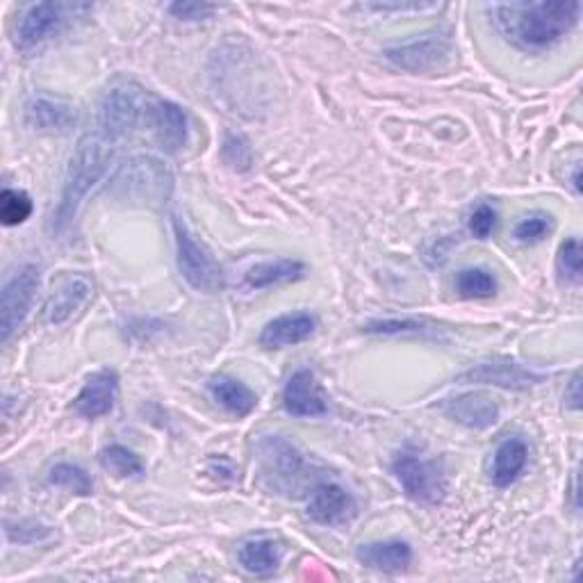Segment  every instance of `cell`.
<instances>
[{
	"mask_svg": "<svg viewBox=\"0 0 583 583\" xmlns=\"http://www.w3.org/2000/svg\"><path fill=\"white\" fill-rule=\"evenodd\" d=\"M176 262L185 283L201 294H217L224 288V270L212 251L198 242L181 220H174Z\"/></svg>",
	"mask_w": 583,
	"mask_h": 583,
	"instance_id": "5b68a950",
	"label": "cell"
},
{
	"mask_svg": "<svg viewBox=\"0 0 583 583\" xmlns=\"http://www.w3.org/2000/svg\"><path fill=\"white\" fill-rule=\"evenodd\" d=\"M32 215V201L26 192L6 187L0 196V222L6 226H19Z\"/></svg>",
	"mask_w": 583,
	"mask_h": 583,
	"instance_id": "83f0119b",
	"label": "cell"
},
{
	"mask_svg": "<svg viewBox=\"0 0 583 583\" xmlns=\"http://www.w3.org/2000/svg\"><path fill=\"white\" fill-rule=\"evenodd\" d=\"M552 231V217L543 215V212H534V215L524 217L515 226V240L522 244H536Z\"/></svg>",
	"mask_w": 583,
	"mask_h": 583,
	"instance_id": "4dcf8cb0",
	"label": "cell"
},
{
	"mask_svg": "<svg viewBox=\"0 0 583 583\" xmlns=\"http://www.w3.org/2000/svg\"><path fill=\"white\" fill-rule=\"evenodd\" d=\"M497 226V210L488 203H482V205H476L474 212L469 215V231L474 237H479V240H488L493 235Z\"/></svg>",
	"mask_w": 583,
	"mask_h": 583,
	"instance_id": "d6a6232c",
	"label": "cell"
},
{
	"mask_svg": "<svg viewBox=\"0 0 583 583\" xmlns=\"http://www.w3.org/2000/svg\"><path fill=\"white\" fill-rule=\"evenodd\" d=\"M148 100L144 98L142 89L133 82H119L108 89L103 96L100 113H98V128L100 137L110 144L126 139L142 119H146Z\"/></svg>",
	"mask_w": 583,
	"mask_h": 583,
	"instance_id": "8992f818",
	"label": "cell"
},
{
	"mask_svg": "<svg viewBox=\"0 0 583 583\" xmlns=\"http://www.w3.org/2000/svg\"><path fill=\"white\" fill-rule=\"evenodd\" d=\"M207 390H210L212 399H215L226 412H231L235 417H246L258 406V397L249 386H244L237 379L224 377V375L210 379Z\"/></svg>",
	"mask_w": 583,
	"mask_h": 583,
	"instance_id": "7402d4cb",
	"label": "cell"
},
{
	"mask_svg": "<svg viewBox=\"0 0 583 583\" xmlns=\"http://www.w3.org/2000/svg\"><path fill=\"white\" fill-rule=\"evenodd\" d=\"M454 56L451 35L445 30H434L410 41L386 48V60L397 69L410 74H429L440 69Z\"/></svg>",
	"mask_w": 583,
	"mask_h": 583,
	"instance_id": "ba28073f",
	"label": "cell"
},
{
	"mask_svg": "<svg viewBox=\"0 0 583 583\" xmlns=\"http://www.w3.org/2000/svg\"><path fill=\"white\" fill-rule=\"evenodd\" d=\"M224 163L231 165L237 172H246L253 163V153L251 146L246 144L244 137L237 135H229L224 142Z\"/></svg>",
	"mask_w": 583,
	"mask_h": 583,
	"instance_id": "1f68e13d",
	"label": "cell"
},
{
	"mask_svg": "<svg viewBox=\"0 0 583 583\" xmlns=\"http://www.w3.org/2000/svg\"><path fill=\"white\" fill-rule=\"evenodd\" d=\"M108 192L113 198L128 205L163 207L174 192V176L157 157L135 155L117 169Z\"/></svg>",
	"mask_w": 583,
	"mask_h": 583,
	"instance_id": "3957f363",
	"label": "cell"
},
{
	"mask_svg": "<svg viewBox=\"0 0 583 583\" xmlns=\"http://www.w3.org/2000/svg\"><path fill=\"white\" fill-rule=\"evenodd\" d=\"M579 388H581V377L579 375H574L572 377V381H570V390L565 392V401H567V406L570 408H579L581 406V395H579Z\"/></svg>",
	"mask_w": 583,
	"mask_h": 583,
	"instance_id": "d590c367",
	"label": "cell"
},
{
	"mask_svg": "<svg viewBox=\"0 0 583 583\" xmlns=\"http://www.w3.org/2000/svg\"><path fill=\"white\" fill-rule=\"evenodd\" d=\"M497 30L522 50H545L561 41L581 17V3H511L495 6Z\"/></svg>",
	"mask_w": 583,
	"mask_h": 583,
	"instance_id": "6da1fadb",
	"label": "cell"
},
{
	"mask_svg": "<svg viewBox=\"0 0 583 583\" xmlns=\"http://www.w3.org/2000/svg\"><path fill=\"white\" fill-rule=\"evenodd\" d=\"M360 565L379 572H404L412 563V547L406 541H381L360 545L356 552Z\"/></svg>",
	"mask_w": 583,
	"mask_h": 583,
	"instance_id": "ffe728a7",
	"label": "cell"
},
{
	"mask_svg": "<svg viewBox=\"0 0 583 583\" xmlns=\"http://www.w3.org/2000/svg\"><path fill=\"white\" fill-rule=\"evenodd\" d=\"M528 460V447L522 438H508L499 445L493 460V484L497 488H508L519 479L522 469Z\"/></svg>",
	"mask_w": 583,
	"mask_h": 583,
	"instance_id": "603a6c76",
	"label": "cell"
},
{
	"mask_svg": "<svg viewBox=\"0 0 583 583\" xmlns=\"http://www.w3.org/2000/svg\"><path fill=\"white\" fill-rule=\"evenodd\" d=\"M39 285L41 274L35 264H23L17 274L6 281L3 292H0V342L3 344H8L10 338L26 322Z\"/></svg>",
	"mask_w": 583,
	"mask_h": 583,
	"instance_id": "9c48e42d",
	"label": "cell"
},
{
	"mask_svg": "<svg viewBox=\"0 0 583 583\" xmlns=\"http://www.w3.org/2000/svg\"><path fill=\"white\" fill-rule=\"evenodd\" d=\"M443 410L458 424L474 431H486L495 427V421L499 417V406L497 401L486 395V392H467L456 399L445 401Z\"/></svg>",
	"mask_w": 583,
	"mask_h": 583,
	"instance_id": "ac0fdd59",
	"label": "cell"
},
{
	"mask_svg": "<svg viewBox=\"0 0 583 583\" xmlns=\"http://www.w3.org/2000/svg\"><path fill=\"white\" fill-rule=\"evenodd\" d=\"M240 565L255 576H270L281 565V547L272 538H251L237 552Z\"/></svg>",
	"mask_w": 583,
	"mask_h": 583,
	"instance_id": "cb8c5ba5",
	"label": "cell"
},
{
	"mask_svg": "<svg viewBox=\"0 0 583 583\" xmlns=\"http://www.w3.org/2000/svg\"><path fill=\"white\" fill-rule=\"evenodd\" d=\"M119 392V377L115 369H100L91 375L80 395L74 401V410L85 419H98L103 415H110Z\"/></svg>",
	"mask_w": 583,
	"mask_h": 583,
	"instance_id": "9a60e30c",
	"label": "cell"
},
{
	"mask_svg": "<svg viewBox=\"0 0 583 583\" xmlns=\"http://www.w3.org/2000/svg\"><path fill=\"white\" fill-rule=\"evenodd\" d=\"M91 294H94V281L89 276H85V274L67 276L56 290H52V294L43 308L46 322L52 327L67 324L87 305Z\"/></svg>",
	"mask_w": 583,
	"mask_h": 583,
	"instance_id": "4fadbf2b",
	"label": "cell"
},
{
	"mask_svg": "<svg viewBox=\"0 0 583 583\" xmlns=\"http://www.w3.org/2000/svg\"><path fill=\"white\" fill-rule=\"evenodd\" d=\"M113 163V144L100 135H87L80 139L65 178L60 203L52 210L50 231L67 235L78 217V212L89 192L108 174Z\"/></svg>",
	"mask_w": 583,
	"mask_h": 583,
	"instance_id": "7a4b0ae2",
	"label": "cell"
},
{
	"mask_svg": "<svg viewBox=\"0 0 583 583\" xmlns=\"http://www.w3.org/2000/svg\"><path fill=\"white\" fill-rule=\"evenodd\" d=\"M258 460L272 490L288 497L303 495V488L310 482V465L294 445L279 436H264L258 443Z\"/></svg>",
	"mask_w": 583,
	"mask_h": 583,
	"instance_id": "277c9868",
	"label": "cell"
},
{
	"mask_svg": "<svg viewBox=\"0 0 583 583\" xmlns=\"http://www.w3.org/2000/svg\"><path fill=\"white\" fill-rule=\"evenodd\" d=\"M50 534H52L50 526H43L35 519H19V522L8 519L6 522V538L14 545H32V543L46 541Z\"/></svg>",
	"mask_w": 583,
	"mask_h": 583,
	"instance_id": "f1b7e54d",
	"label": "cell"
},
{
	"mask_svg": "<svg viewBox=\"0 0 583 583\" xmlns=\"http://www.w3.org/2000/svg\"><path fill=\"white\" fill-rule=\"evenodd\" d=\"M419 322L410 320H386V322H369L365 327V333H379V336H408V333H424Z\"/></svg>",
	"mask_w": 583,
	"mask_h": 583,
	"instance_id": "836d02e7",
	"label": "cell"
},
{
	"mask_svg": "<svg viewBox=\"0 0 583 583\" xmlns=\"http://www.w3.org/2000/svg\"><path fill=\"white\" fill-rule=\"evenodd\" d=\"M556 264H558V274L565 283L570 285L581 283V244L576 237H570L561 244Z\"/></svg>",
	"mask_w": 583,
	"mask_h": 583,
	"instance_id": "f546056e",
	"label": "cell"
},
{
	"mask_svg": "<svg viewBox=\"0 0 583 583\" xmlns=\"http://www.w3.org/2000/svg\"><path fill=\"white\" fill-rule=\"evenodd\" d=\"M303 274H305V264L301 260L281 258V260H272V262L253 264V268L244 274V283L251 290H262V288H272V285L294 283V281L303 279Z\"/></svg>",
	"mask_w": 583,
	"mask_h": 583,
	"instance_id": "44dd1931",
	"label": "cell"
},
{
	"mask_svg": "<svg viewBox=\"0 0 583 583\" xmlns=\"http://www.w3.org/2000/svg\"><path fill=\"white\" fill-rule=\"evenodd\" d=\"M48 482L52 486H60V488H65V490H69L74 495H80V497H87L94 490L91 476L82 467H78L74 463H58L56 467L50 469Z\"/></svg>",
	"mask_w": 583,
	"mask_h": 583,
	"instance_id": "4316f807",
	"label": "cell"
},
{
	"mask_svg": "<svg viewBox=\"0 0 583 583\" xmlns=\"http://www.w3.org/2000/svg\"><path fill=\"white\" fill-rule=\"evenodd\" d=\"M98 460L110 474L119 476V479H133V476H139L144 472V463L139 460V456H135L128 447L122 445L105 447Z\"/></svg>",
	"mask_w": 583,
	"mask_h": 583,
	"instance_id": "d4e9b609",
	"label": "cell"
},
{
	"mask_svg": "<svg viewBox=\"0 0 583 583\" xmlns=\"http://www.w3.org/2000/svg\"><path fill=\"white\" fill-rule=\"evenodd\" d=\"M78 8L65 6V3H37L30 6L28 12L21 17L17 32H14V41L21 50H30L35 46H39L41 41H46L52 32H58L62 28V23L67 21V14L74 12Z\"/></svg>",
	"mask_w": 583,
	"mask_h": 583,
	"instance_id": "7c38bea8",
	"label": "cell"
},
{
	"mask_svg": "<svg viewBox=\"0 0 583 583\" xmlns=\"http://www.w3.org/2000/svg\"><path fill=\"white\" fill-rule=\"evenodd\" d=\"M456 292L463 299H490L497 292V281L488 270L472 268L456 276Z\"/></svg>",
	"mask_w": 583,
	"mask_h": 583,
	"instance_id": "484cf974",
	"label": "cell"
},
{
	"mask_svg": "<svg viewBox=\"0 0 583 583\" xmlns=\"http://www.w3.org/2000/svg\"><path fill=\"white\" fill-rule=\"evenodd\" d=\"M146 124L163 150L178 153L187 142V115L181 105L155 98L148 103Z\"/></svg>",
	"mask_w": 583,
	"mask_h": 583,
	"instance_id": "8fae6325",
	"label": "cell"
},
{
	"mask_svg": "<svg viewBox=\"0 0 583 583\" xmlns=\"http://www.w3.org/2000/svg\"><path fill=\"white\" fill-rule=\"evenodd\" d=\"M76 122L78 110L65 98L35 96L26 105V124L37 133H67Z\"/></svg>",
	"mask_w": 583,
	"mask_h": 583,
	"instance_id": "2e32d148",
	"label": "cell"
},
{
	"mask_svg": "<svg viewBox=\"0 0 583 583\" xmlns=\"http://www.w3.org/2000/svg\"><path fill=\"white\" fill-rule=\"evenodd\" d=\"M356 499L338 484H317L310 493L308 515L317 524L340 526L356 515Z\"/></svg>",
	"mask_w": 583,
	"mask_h": 583,
	"instance_id": "5bb4252c",
	"label": "cell"
},
{
	"mask_svg": "<svg viewBox=\"0 0 583 583\" xmlns=\"http://www.w3.org/2000/svg\"><path fill=\"white\" fill-rule=\"evenodd\" d=\"M283 406L294 417H320L329 410L322 388L310 369H297L290 377L283 392Z\"/></svg>",
	"mask_w": 583,
	"mask_h": 583,
	"instance_id": "e0dca14e",
	"label": "cell"
},
{
	"mask_svg": "<svg viewBox=\"0 0 583 583\" xmlns=\"http://www.w3.org/2000/svg\"><path fill=\"white\" fill-rule=\"evenodd\" d=\"M217 12V6L210 3H172L169 14H174L181 21H205Z\"/></svg>",
	"mask_w": 583,
	"mask_h": 583,
	"instance_id": "e575fe53",
	"label": "cell"
},
{
	"mask_svg": "<svg viewBox=\"0 0 583 583\" xmlns=\"http://www.w3.org/2000/svg\"><path fill=\"white\" fill-rule=\"evenodd\" d=\"M392 474L397 476L404 493L417 504L438 506L447 495V476L438 460L401 454L392 463Z\"/></svg>",
	"mask_w": 583,
	"mask_h": 583,
	"instance_id": "52a82bcc",
	"label": "cell"
},
{
	"mask_svg": "<svg viewBox=\"0 0 583 583\" xmlns=\"http://www.w3.org/2000/svg\"><path fill=\"white\" fill-rule=\"evenodd\" d=\"M458 381L497 386L504 390H528L541 386L545 381V375L513 360H490V362L474 365L465 375L458 377Z\"/></svg>",
	"mask_w": 583,
	"mask_h": 583,
	"instance_id": "30bf717a",
	"label": "cell"
},
{
	"mask_svg": "<svg viewBox=\"0 0 583 583\" xmlns=\"http://www.w3.org/2000/svg\"><path fill=\"white\" fill-rule=\"evenodd\" d=\"M317 329V320L310 312H290L272 320L260 333V344L264 349H283L305 342Z\"/></svg>",
	"mask_w": 583,
	"mask_h": 583,
	"instance_id": "d6986e66",
	"label": "cell"
}]
</instances>
